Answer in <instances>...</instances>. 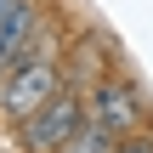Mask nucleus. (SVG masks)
Returning <instances> with one entry per match:
<instances>
[{"instance_id":"nucleus-8","label":"nucleus","mask_w":153,"mask_h":153,"mask_svg":"<svg viewBox=\"0 0 153 153\" xmlns=\"http://www.w3.org/2000/svg\"><path fill=\"white\" fill-rule=\"evenodd\" d=\"M11 6H17V0H0V17H6V11H11Z\"/></svg>"},{"instance_id":"nucleus-4","label":"nucleus","mask_w":153,"mask_h":153,"mask_svg":"<svg viewBox=\"0 0 153 153\" xmlns=\"http://www.w3.org/2000/svg\"><path fill=\"white\" fill-rule=\"evenodd\" d=\"M45 28H51V11H45L40 0H17V6L0 17V79H6L17 62L40 57V40H45Z\"/></svg>"},{"instance_id":"nucleus-1","label":"nucleus","mask_w":153,"mask_h":153,"mask_svg":"<svg viewBox=\"0 0 153 153\" xmlns=\"http://www.w3.org/2000/svg\"><path fill=\"white\" fill-rule=\"evenodd\" d=\"M85 114H91V125H102L108 136H136V131H148L153 125V102H148V91L119 68V74H108L97 91H85Z\"/></svg>"},{"instance_id":"nucleus-5","label":"nucleus","mask_w":153,"mask_h":153,"mask_svg":"<svg viewBox=\"0 0 153 153\" xmlns=\"http://www.w3.org/2000/svg\"><path fill=\"white\" fill-rule=\"evenodd\" d=\"M68 62H62V74H68V85L74 91H97L108 74H119V51H114V40L102 34V28H79L74 40H68V51H62Z\"/></svg>"},{"instance_id":"nucleus-3","label":"nucleus","mask_w":153,"mask_h":153,"mask_svg":"<svg viewBox=\"0 0 153 153\" xmlns=\"http://www.w3.org/2000/svg\"><path fill=\"white\" fill-rule=\"evenodd\" d=\"M85 119H91V114H85V91L62 85V91H57L34 119L17 125V148H23V153H62L74 136H79Z\"/></svg>"},{"instance_id":"nucleus-2","label":"nucleus","mask_w":153,"mask_h":153,"mask_svg":"<svg viewBox=\"0 0 153 153\" xmlns=\"http://www.w3.org/2000/svg\"><path fill=\"white\" fill-rule=\"evenodd\" d=\"M62 85H68L62 57H28V62H17V68L0 79V114H6L11 125H23V119H34Z\"/></svg>"},{"instance_id":"nucleus-6","label":"nucleus","mask_w":153,"mask_h":153,"mask_svg":"<svg viewBox=\"0 0 153 153\" xmlns=\"http://www.w3.org/2000/svg\"><path fill=\"white\" fill-rule=\"evenodd\" d=\"M62 153H119V136H108L102 125H91V119H85V125H79V136H74Z\"/></svg>"},{"instance_id":"nucleus-7","label":"nucleus","mask_w":153,"mask_h":153,"mask_svg":"<svg viewBox=\"0 0 153 153\" xmlns=\"http://www.w3.org/2000/svg\"><path fill=\"white\" fill-rule=\"evenodd\" d=\"M119 153H153V125H148V131H136V136H125Z\"/></svg>"}]
</instances>
